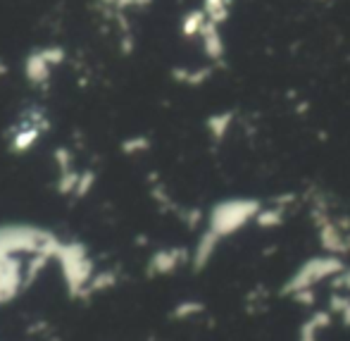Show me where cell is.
I'll list each match as a JSON object with an SVG mask.
<instances>
[{
    "instance_id": "obj_1",
    "label": "cell",
    "mask_w": 350,
    "mask_h": 341,
    "mask_svg": "<svg viewBox=\"0 0 350 341\" xmlns=\"http://www.w3.org/2000/svg\"><path fill=\"white\" fill-rule=\"evenodd\" d=\"M262 205V201L250 199V196H236V199L219 201V203L212 205L205 234H210L212 239L221 244L224 239H229V236L243 231L248 225H253Z\"/></svg>"
},
{
    "instance_id": "obj_2",
    "label": "cell",
    "mask_w": 350,
    "mask_h": 341,
    "mask_svg": "<svg viewBox=\"0 0 350 341\" xmlns=\"http://www.w3.org/2000/svg\"><path fill=\"white\" fill-rule=\"evenodd\" d=\"M346 270V260L338 258L332 253H319L312 258H305L298 268L291 273L288 279L281 286V294L284 296H293L298 291H317L319 284L324 281H334L338 275Z\"/></svg>"
},
{
    "instance_id": "obj_3",
    "label": "cell",
    "mask_w": 350,
    "mask_h": 341,
    "mask_svg": "<svg viewBox=\"0 0 350 341\" xmlns=\"http://www.w3.org/2000/svg\"><path fill=\"white\" fill-rule=\"evenodd\" d=\"M310 217L314 222L317 241L324 253L338 255V258L350 253V222L346 217L332 215L322 201H314L312 207H310Z\"/></svg>"
},
{
    "instance_id": "obj_4",
    "label": "cell",
    "mask_w": 350,
    "mask_h": 341,
    "mask_svg": "<svg viewBox=\"0 0 350 341\" xmlns=\"http://www.w3.org/2000/svg\"><path fill=\"white\" fill-rule=\"evenodd\" d=\"M291 201H293V196H279L269 205H262L258 217H255V225L260 229H277V227H281L286 222V215H288Z\"/></svg>"
},
{
    "instance_id": "obj_5",
    "label": "cell",
    "mask_w": 350,
    "mask_h": 341,
    "mask_svg": "<svg viewBox=\"0 0 350 341\" xmlns=\"http://www.w3.org/2000/svg\"><path fill=\"white\" fill-rule=\"evenodd\" d=\"M332 320L334 315L329 310H312L298 327V339L295 341H319L322 334L332 327Z\"/></svg>"
},
{
    "instance_id": "obj_6",
    "label": "cell",
    "mask_w": 350,
    "mask_h": 341,
    "mask_svg": "<svg viewBox=\"0 0 350 341\" xmlns=\"http://www.w3.org/2000/svg\"><path fill=\"white\" fill-rule=\"evenodd\" d=\"M184 260H186V251L167 249V251H160V253L152 255L150 270L155 275H170V273H174V270L179 268Z\"/></svg>"
},
{
    "instance_id": "obj_7",
    "label": "cell",
    "mask_w": 350,
    "mask_h": 341,
    "mask_svg": "<svg viewBox=\"0 0 350 341\" xmlns=\"http://www.w3.org/2000/svg\"><path fill=\"white\" fill-rule=\"evenodd\" d=\"M200 34H203L205 51H208V55L212 58V60H221V58H224L226 48H224V38H221V34H219V29H217V24L208 22Z\"/></svg>"
},
{
    "instance_id": "obj_8",
    "label": "cell",
    "mask_w": 350,
    "mask_h": 341,
    "mask_svg": "<svg viewBox=\"0 0 350 341\" xmlns=\"http://www.w3.org/2000/svg\"><path fill=\"white\" fill-rule=\"evenodd\" d=\"M327 310L334 315V318L341 320L346 327H350V294L334 289V294L329 296V308Z\"/></svg>"
},
{
    "instance_id": "obj_9",
    "label": "cell",
    "mask_w": 350,
    "mask_h": 341,
    "mask_svg": "<svg viewBox=\"0 0 350 341\" xmlns=\"http://www.w3.org/2000/svg\"><path fill=\"white\" fill-rule=\"evenodd\" d=\"M231 125H234V112H217V115H212L208 120V131L215 141H221L231 131Z\"/></svg>"
},
{
    "instance_id": "obj_10",
    "label": "cell",
    "mask_w": 350,
    "mask_h": 341,
    "mask_svg": "<svg viewBox=\"0 0 350 341\" xmlns=\"http://www.w3.org/2000/svg\"><path fill=\"white\" fill-rule=\"evenodd\" d=\"M231 12V0H205V14L212 24H224Z\"/></svg>"
},
{
    "instance_id": "obj_11",
    "label": "cell",
    "mask_w": 350,
    "mask_h": 341,
    "mask_svg": "<svg viewBox=\"0 0 350 341\" xmlns=\"http://www.w3.org/2000/svg\"><path fill=\"white\" fill-rule=\"evenodd\" d=\"M205 310V305L200 301H181L179 305L174 308V318L176 320H191L196 315H200Z\"/></svg>"
},
{
    "instance_id": "obj_12",
    "label": "cell",
    "mask_w": 350,
    "mask_h": 341,
    "mask_svg": "<svg viewBox=\"0 0 350 341\" xmlns=\"http://www.w3.org/2000/svg\"><path fill=\"white\" fill-rule=\"evenodd\" d=\"M291 299H293L298 305H305V308H314V303H317V291H298V294H293Z\"/></svg>"
},
{
    "instance_id": "obj_13",
    "label": "cell",
    "mask_w": 350,
    "mask_h": 341,
    "mask_svg": "<svg viewBox=\"0 0 350 341\" xmlns=\"http://www.w3.org/2000/svg\"><path fill=\"white\" fill-rule=\"evenodd\" d=\"M334 289L350 294V265H346V270H343V273L338 275L336 279H334Z\"/></svg>"
}]
</instances>
